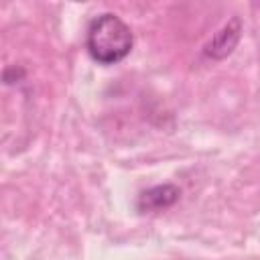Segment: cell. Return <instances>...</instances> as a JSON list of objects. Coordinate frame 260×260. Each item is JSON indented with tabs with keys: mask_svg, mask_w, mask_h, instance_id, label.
I'll list each match as a JSON object with an SVG mask.
<instances>
[{
	"mask_svg": "<svg viewBox=\"0 0 260 260\" xmlns=\"http://www.w3.org/2000/svg\"><path fill=\"white\" fill-rule=\"evenodd\" d=\"M132 45L134 37L130 26L112 12H104L98 18H93L85 35L87 53L100 65L120 63L130 55Z\"/></svg>",
	"mask_w": 260,
	"mask_h": 260,
	"instance_id": "cell-1",
	"label": "cell"
},
{
	"mask_svg": "<svg viewBox=\"0 0 260 260\" xmlns=\"http://www.w3.org/2000/svg\"><path fill=\"white\" fill-rule=\"evenodd\" d=\"M240 37H242V22H240V18H232L203 47V55L209 59L221 61L236 49V45L240 43Z\"/></svg>",
	"mask_w": 260,
	"mask_h": 260,
	"instance_id": "cell-2",
	"label": "cell"
},
{
	"mask_svg": "<svg viewBox=\"0 0 260 260\" xmlns=\"http://www.w3.org/2000/svg\"><path fill=\"white\" fill-rule=\"evenodd\" d=\"M179 195H181L179 187H175L171 183L150 187L144 193H140L138 209L140 211H160V209H167V207H171L179 199Z\"/></svg>",
	"mask_w": 260,
	"mask_h": 260,
	"instance_id": "cell-3",
	"label": "cell"
}]
</instances>
